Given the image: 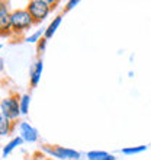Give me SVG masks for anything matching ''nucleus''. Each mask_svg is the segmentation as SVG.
<instances>
[{
	"instance_id": "obj_16",
	"label": "nucleus",
	"mask_w": 151,
	"mask_h": 160,
	"mask_svg": "<svg viewBox=\"0 0 151 160\" xmlns=\"http://www.w3.org/2000/svg\"><path fill=\"white\" fill-rule=\"evenodd\" d=\"M79 3H80L79 0H70V2H67L66 6H64V12H70V10H73Z\"/></svg>"
},
{
	"instance_id": "obj_9",
	"label": "nucleus",
	"mask_w": 151,
	"mask_h": 160,
	"mask_svg": "<svg viewBox=\"0 0 151 160\" xmlns=\"http://www.w3.org/2000/svg\"><path fill=\"white\" fill-rule=\"evenodd\" d=\"M61 22H63V15H58V16H55L54 19H52V22H51L50 25L45 28V32H44V38H45V39L52 38V35L57 32V29H58L60 25H61Z\"/></svg>"
},
{
	"instance_id": "obj_18",
	"label": "nucleus",
	"mask_w": 151,
	"mask_h": 160,
	"mask_svg": "<svg viewBox=\"0 0 151 160\" xmlns=\"http://www.w3.org/2000/svg\"><path fill=\"white\" fill-rule=\"evenodd\" d=\"M103 160H116V157L113 156V154H108V156H106Z\"/></svg>"
},
{
	"instance_id": "obj_15",
	"label": "nucleus",
	"mask_w": 151,
	"mask_h": 160,
	"mask_svg": "<svg viewBox=\"0 0 151 160\" xmlns=\"http://www.w3.org/2000/svg\"><path fill=\"white\" fill-rule=\"evenodd\" d=\"M46 42H48V39H45L44 37H42L39 41H38V44H37V50H38V52L39 54H42L44 51L46 50Z\"/></svg>"
},
{
	"instance_id": "obj_8",
	"label": "nucleus",
	"mask_w": 151,
	"mask_h": 160,
	"mask_svg": "<svg viewBox=\"0 0 151 160\" xmlns=\"http://www.w3.org/2000/svg\"><path fill=\"white\" fill-rule=\"evenodd\" d=\"M15 127L16 124L13 121L7 118V117H4L2 112H0V137H6V135H10L15 130Z\"/></svg>"
},
{
	"instance_id": "obj_20",
	"label": "nucleus",
	"mask_w": 151,
	"mask_h": 160,
	"mask_svg": "<svg viewBox=\"0 0 151 160\" xmlns=\"http://www.w3.org/2000/svg\"><path fill=\"white\" fill-rule=\"evenodd\" d=\"M39 160H50V159H45V156H42V157H41V159H39Z\"/></svg>"
},
{
	"instance_id": "obj_14",
	"label": "nucleus",
	"mask_w": 151,
	"mask_h": 160,
	"mask_svg": "<svg viewBox=\"0 0 151 160\" xmlns=\"http://www.w3.org/2000/svg\"><path fill=\"white\" fill-rule=\"evenodd\" d=\"M44 32H45V29H39V31H37V32H34V34H31L29 37H26L25 38V41L26 42H29V44H34V42H37L38 44V41L44 37Z\"/></svg>"
},
{
	"instance_id": "obj_19",
	"label": "nucleus",
	"mask_w": 151,
	"mask_h": 160,
	"mask_svg": "<svg viewBox=\"0 0 151 160\" xmlns=\"http://www.w3.org/2000/svg\"><path fill=\"white\" fill-rule=\"evenodd\" d=\"M4 70V61H3V58H0V73Z\"/></svg>"
},
{
	"instance_id": "obj_12",
	"label": "nucleus",
	"mask_w": 151,
	"mask_h": 160,
	"mask_svg": "<svg viewBox=\"0 0 151 160\" xmlns=\"http://www.w3.org/2000/svg\"><path fill=\"white\" fill-rule=\"evenodd\" d=\"M147 150V146H134V147H125L122 148V154L125 156H132V154H139Z\"/></svg>"
},
{
	"instance_id": "obj_17",
	"label": "nucleus",
	"mask_w": 151,
	"mask_h": 160,
	"mask_svg": "<svg viewBox=\"0 0 151 160\" xmlns=\"http://www.w3.org/2000/svg\"><path fill=\"white\" fill-rule=\"evenodd\" d=\"M7 12H10V10H9V3L0 2V15H2V13H7Z\"/></svg>"
},
{
	"instance_id": "obj_5",
	"label": "nucleus",
	"mask_w": 151,
	"mask_h": 160,
	"mask_svg": "<svg viewBox=\"0 0 151 160\" xmlns=\"http://www.w3.org/2000/svg\"><path fill=\"white\" fill-rule=\"evenodd\" d=\"M17 128H19V137L23 140V143H37L38 141L39 134H38L37 128H34L29 122L26 121L19 122Z\"/></svg>"
},
{
	"instance_id": "obj_3",
	"label": "nucleus",
	"mask_w": 151,
	"mask_h": 160,
	"mask_svg": "<svg viewBox=\"0 0 151 160\" xmlns=\"http://www.w3.org/2000/svg\"><path fill=\"white\" fill-rule=\"evenodd\" d=\"M25 9L29 12V15H31V18H32V21H34L35 25L42 23L46 18L50 16L51 10H52L46 0H31V2H28Z\"/></svg>"
},
{
	"instance_id": "obj_6",
	"label": "nucleus",
	"mask_w": 151,
	"mask_h": 160,
	"mask_svg": "<svg viewBox=\"0 0 151 160\" xmlns=\"http://www.w3.org/2000/svg\"><path fill=\"white\" fill-rule=\"evenodd\" d=\"M42 70H44V61H42V58H38L29 70V84L32 89L37 88L38 84H39V80H41V76H42Z\"/></svg>"
},
{
	"instance_id": "obj_7",
	"label": "nucleus",
	"mask_w": 151,
	"mask_h": 160,
	"mask_svg": "<svg viewBox=\"0 0 151 160\" xmlns=\"http://www.w3.org/2000/svg\"><path fill=\"white\" fill-rule=\"evenodd\" d=\"M12 34V22H10V12L0 15V37H10Z\"/></svg>"
},
{
	"instance_id": "obj_11",
	"label": "nucleus",
	"mask_w": 151,
	"mask_h": 160,
	"mask_svg": "<svg viewBox=\"0 0 151 160\" xmlns=\"http://www.w3.org/2000/svg\"><path fill=\"white\" fill-rule=\"evenodd\" d=\"M29 105H31V95H28V93L22 95L21 99H19V106H21L22 115H28V112H29Z\"/></svg>"
},
{
	"instance_id": "obj_13",
	"label": "nucleus",
	"mask_w": 151,
	"mask_h": 160,
	"mask_svg": "<svg viewBox=\"0 0 151 160\" xmlns=\"http://www.w3.org/2000/svg\"><path fill=\"white\" fill-rule=\"evenodd\" d=\"M109 153L103 152V150H92L87 153V159L89 160H103Z\"/></svg>"
},
{
	"instance_id": "obj_4",
	"label": "nucleus",
	"mask_w": 151,
	"mask_h": 160,
	"mask_svg": "<svg viewBox=\"0 0 151 160\" xmlns=\"http://www.w3.org/2000/svg\"><path fill=\"white\" fill-rule=\"evenodd\" d=\"M41 150L44 154H48L50 157L58 160H80L81 154L77 150L67 148L64 146H50V144H44L41 146Z\"/></svg>"
},
{
	"instance_id": "obj_21",
	"label": "nucleus",
	"mask_w": 151,
	"mask_h": 160,
	"mask_svg": "<svg viewBox=\"0 0 151 160\" xmlns=\"http://www.w3.org/2000/svg\"><path fill=\"white\" fill-rule=\"evenodd\" d=\"M0 48H2V45H0Z\"/></svg>"
},
{
	"instance_id": "obj_10",
	"label": "nucleus",
	"mask_w": 151,
	"mask_h": 160,
	"mask_svg": "<svg viewBox=\"0 0 151 160\" xmlns=\"http://www.w3.org/2000/svg\"><path fill=\"white\" fill-rule=\"evenodd\" d=\"M22 144H23V140H22L19 135H17V137H13L10 141H7V143H6V146H4L3 150H2V154H3V157H7L9 154H10V153L15 150V148H17L19 146H22Z\"/></svg>"
},
{
	"instance_id": "obj_2",
	"label": "nucleus",
	"mask_w": 151,
	"mask_h": 160,
	"mask_svg": "<svg viewBox=\"0 0 151 160\" xmlns=\"http://www.w3.org/2000/svg\"><path fill=\"white\" fill-rule=\"evenodd\" d=\"M19 99H21V96L17 93H10V95L4 96L0 101V112L13 122L22 115L21 106H19Z\"/></svg>"
},
{
	"instance_id": "obj_1",
	"label": "nucleus",
	"mask_w": 151,
	"mask_h": 160,
	"mask_svg": "<svg viewBox=\"0 0 151 160\" xmlns=\"http://www.w3.org/2000/svg\"><path fill=\"white\" fill-rule=\"evenodd\" d=\"M10 22H12V34L19 37L35 25L29 12L26 9H16L10 12Z\"/></svg>"
}]
</instances>
